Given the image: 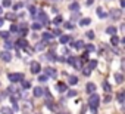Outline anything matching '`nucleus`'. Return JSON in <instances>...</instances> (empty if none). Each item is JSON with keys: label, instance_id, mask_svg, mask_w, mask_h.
Listing matches in <instances>:
<instances>
[{"label": "nucleus", "instance_id": "nucleus-14", "mask_svg": "<svg viewBox=\"0 0 125 114\" xmlns=\"http://www.w3.org/2000/svg\"><path fill=\"white\" fill-rule=\"evenodd\" d=\"M115 80H116V83H122L124 82V76L121 73H116L115 74Z\"/></svg>", "mask_w": 125, "mask_h": 114}, {"label": "nucleus", "instance_id": "nucleus-26", "mask_svg": "<svg viewBox=\"0 0 125 114\" xmlns=\"http://www.w3.org/2000/svg\"><path fill=\"white\" fill-rule=\"evenodd\" d=\"M103 89H104L106 92H110V90H112V87H110V85H109L107 82H104V83H103Z\"/></svg>", "mask_w": 125, "mask_h": 114}, {"label": "nucleus", "instance_id": "nucleus-6", "mask_svg": "<svg viewBox=\"0 0 125 114\" xmlns=\"http://www.w3.org/2000/svg\"><path fill=\"white\" fill-rule=\"evenodd\" d=\"M34 18H37L41 24H47L49 22V19H47V15L44 14V12H38V15L37 16H34Z\"/></svg>", "mask_w": 125, "mask_h": 114}, {"label": "nucleus", "instance_id": "nucleus-24", "mask_svg": "<svg viewBox=\"0 0 125 114\" xmlns=\"http://www.w3.org/2000/svg\"><path fill=\"white\" fill-rule=\"evenodd\" d=\"M75 62H77V58H75V56H69V58H68V64L75 65Z\"/></svg>", "mask_w": 125, "mask_h": 114}, {"label": "nucleus", "instance_id": "nucleus-46", "mask_svg": "<svg viewBox=\"0 0 125 114\" xmlns=\"http://www.w3.org/2000/svg\"><path fill=\"white\" fill-rule=\"evenodd\" d=\"M27 33H28V30H27V28H22V30H21V34H22V36H25Z\"/></svg>", "mask_w": 125, "mask_h": 114}, {"label": "nucleus", "instance_id": "nucleus-45", "mask_svg": "<svg viewBox=\"0 0 125 114\" xmlns=\"http://www.w3.org/2000/svg\"><path fill=\"white\" fill-rule=\"evenodd\" d=\"M5 47H6V49H10V47H12V43H10V42H6V43H5Z\"/></svg>", "mask_w": 125, "mask_h": 114}, {"label": "nucleus", "instance_id": "nucleus-48", "mask_svg": "<svg viewBox=\"0 0 125 114\" xmlns=\"http://www.w3.org/2000/svg\"><path fill=\"white\" fill-rule=\"evenodd\" d=\"M121 8H125V0H121Z\"/></svg>", "mask_w": 125, "mask_h": 114}, {"label": "nucleus", "instance_id": "nucleus-13", "mask_svg": "<svg viewBox=\"0 0 125 114\" xmlns=\"http://www.w3.org/2000/svg\"><path fill=\"white\" fill-rule=\"evenodd\" d=\"M52 39H53L52 33H43V40H46V42H50Z\"/></svg>", "mask_w": 125, "mask_h": 114}, {"label": "nucleus", "instance_id": "nucleus-28", "mask_svg": "<svg viewBox=\"0 0 125 114\" xmlns=\"http://www.w3.org/2000/svg\"><path fill=\"white\" fill-rule=\"evenodd\" d=\"M52 36H53V37H54V36H59V37H60V36H62V33H60V30H59V28H54V30H53V33H52Z\"/></svg>", "mask_w": 125, "mask_h": 114}, {"label": "nucleus", "instance_id": "nucleus-3", "mask_svg": "<svg viewBox=\"0 0 125 114\" xmlns=\"http://www.w3.org/2000/svg\"><path fill=\"white\" fill-rule=\"evenodd\" d=\"M44 76L46 77H56V70L54 68H52V67H46L44 68Z\"/></svg>", "mask_w": 125, "mask_h": 114}, {"label": "nucleus", "instance_id": "nucleus-21", "mask_svg": "<svg viewBox=\"0 0 125 114\" xmlns=\"http://www.w3.org/2000/svg\"><path fill=\"white\" fill-rule=\"evenodd\" d=\"M72 44H74L77 49H81V47H84V43H83L81 40H80V42H72Z\"/></svg>", "mask_w": 125, "mask_h": 114}, {"label": "nucleus", "instance_id": "nucleus-41", "mask_svg": "<svg viewBox=\"0 0 125 114\" xmlns=\"http://www.w3.org/2000/svg\"><path fill=\"white\" fill-rule=\"evenodd\" d=\"M75 95H77L75 90H69V92H68V96H69V98H72V96H75Z\"/></svg>", "mask_w": 125, "mask_h": 114}, {"label": "nucleus", "instance_id": "nucleus-37", "mask_svg": "<svg viewBox=\"0 0 125 114\" xmlns=\"http://www.w3.org/2000/svg\"><path fill=\"white\" fill-rule=\"evenodd\" d=\"M118 101L119 102H124V92H119L118 93Z\"/></svg>", "mask_w": 125, "mask_h": 114}, {"label": "nucleus", "instance_id": "nucleus-38", "mask_svg": "<svg viewBox=\"0 0 125 114\" xmlns=\"http://www.w3.org/2000/svg\"><path fill=\"white\" fill-rule=\"evenodd\" d=\"M85 36H87L88 39H94V33H93V31H87V34H85Z\"/></svg>", "mask_w": 125, "mask_h": 114}, {"label": "nucleus", "instance_id": "nucleus-47", "mask_svg": "<svg viewBox=\"0 0 125 114\" xmlns=\"http://www.w3.org/2000/svg\"><path fill=\"white\" fill-rule=\"evenodd\" d=\"M93 3H94V0H87V5H88V6L93 5Z\"/></svg>", "mask_w": 125, "mask_h": 114}, {"label": "nucleus", "instance_id": "nucleus-2", "mask_svg": "<svg viewBox=\"0 0 125 114\" xmlns=\"http://www.w3.org/2000/svg\"><path fill=\"white\" fill-rule=\"evenodd\" d=\"M8 77H9V80L13 82V83H16V82H22V80H24V74H21V73H12V74H9Z\"/></svg>", "mask_w": 125, "mask_h": 114}, {"label": "nucleus", "instance_id": "nucleus-29", "mask_svg": "<svg viewBox=\"0 0 125 114\" xmlns=\"http://www.w3.org/2000/svg\"><path fill=\"white\" fill-rule=\"evenodd\" d=\"M118 42H119L118 36H112V39H110V43H112V44H118Z\"/></svg>", "mask_w": 125, "mask_h": 114}, {"label": "nucleus", "instance_id": "nucleus-9", "mask_svg": "<svg viewBox=\"0 0 125 114\" xmlns=\"http://www.w3.org/2000/svg\"><path fill=\"white\" fill-rule=\"evenodd\" d=\"M16 46H18V47H27V46H28V42H27L25 39H19L18 43H16Z\"/></svg>", "mask_w": 125, "mask_h": 114}, {"label": "nucleus", "instance_id": "nucleus-31", "mask_svg": "<svg viewBox=\"0 0 125 114\" xmlns=\"http://www.w3.org/2000/svg\"><path fill=\"white\" fill-rule=\"evenodd\" d=\"M85 49H87V52H94V50H96L94 44H87V46H85Z\"/></svg>", "mask_w": 125, "mask_h": 114}, {"label": "nucleus", "instance_id": "nucleus-36", "mask_svg": "<svg viewBox=\"0 0 125 114\" xmlns=\"http://www.w3.org/2000/svg\"><path fill=\"white\" fill-rule=\"evenodd\" d=\"M0 37H3V39H9V33H6V31H2V33H0Z\"/></svg>", "mask_w": 125, "mask_h": 114}, {"label": "nucleus", "instance_id": "nucleus-8", "mask_svg": "<svg viewBox=\"0 0 125 114\" xmlns=\"http://www.w3.org/2000/svg\"><path fill=\"white\" fill-rule=\"evenodd\" d=\"M43 93H44V89L43 87H34V96L40 98V96H43Z\"/></svg>", "mask_w": 125, "mask_h": 114}, {"label": "nucleus", "instance_id": "nucleus-22", "mask_svg": "<svg viewBox=\"0 0 125 114\" xmlns=\"http://www.w3.org/2000/svg\"><path fill=\"white\" fill-rule=\"evenodd\" d=\"M90 24V18H83L80 21V25H88Z\"/></svg>", "mask_w": 125, "mask_h": 114}, {"label": "nucleus", "instance_id": "nucleus-4", "mask_svg": "<svg viewBox=\"0 0 125 114\" xmlns=\"http://www.w3.org/2000/svg\"><path fill=\"white\" fill-rule=\"evenodd\" d=\"M0 58H2V61H5V62H9L12 59V53L9 50H5V52L0 53Z\"/></svg>", "mask_w": 125, "mask_h": 114}, {"label": "nucleus", "instance_id": "nucleus-32", "mask_svg": "<svg viewBox=\"0 0 125 114\" xmlns=\"http://www.w3.org/2000/svg\"><path fill=\"white\" fill-rule=\"evenodd\" d=\"M30 86H31V83H30V82L22 80V87H24V89H30Z\"/></svg>", "mask_w": 125, "mask_h": 114}, {"label": "nucleus", "instance_id": "nucleus-35", "mask_svg": "<svg viewBox=\"0 0 125 114\" xmlns=\"http://www.w3.org/2000/svg\"><path fill=\"white\" fill-rule=\"evenodd\" d=\"M5 8H9L10 5H12V2H10V0H3V3H2Z\"/></svg>", "mask_w": 125, "mask_h": 114}, {"label": "nucleus", "instance_id": "nucleus-44", "mask_svg": "<svg viewBox=\"0 0 125 114\" xmlns=\"http://www.w3.org/2000/svg\"><path fill=\"white\" fill-rule=\"evenodd\" d=\"M10 31H12V33H16V31H18V27H16V25H12V27H10Z\"/></svg>", "mask_w": 125, "mask_h": 114}, {"label": "nucleus", "instance_id": "nucleus-17", "mask_svg": "<svg viewBox=\"0 0 125 114\" xmlns=\"http://www.w3.org/2000/svg\"><path fill=\"white\" fill-rule=\"evenodd\" d=\"M87 64H88V68H90V70H94V68L97 67V61H96V59H93V61H90V62H87Z\"/></svg>", "mask_w": 125, "mask_h": 114}, {"label": "nucleus", "instance_id": "nucleus-33", "mask_svg": "<svg viewBox=\"0 0 125 114\" xmlns=\"http://www.w3.org/2000/svg\"><path fill=\"white\" fill-rule=\"evenodd\" d=\"M22 6H24V3H21V2H18V3H15V5H13V9H15V11H18V9H21Z\"/></svg>", "mask_w": 125, "mask_h": 114}, {"label": "nucleus", "instance_id": "nucleus-5", "mask_svg": "<svg viewBox=\"0 0 125 114\" xmlns=\"http://www.w3.org/2000/svg\"><path fill=\"white\" fill-rule=\"evenodd\" d=\"M110 16H112L113 19H121L122 11H121V9H112V11H110Z\"/></svg>", "mask_w": 125, "mask_h": 114}, {"label": "nucleus", "instance_id": "nucleus-19", "mask_svg": "<svg viewBox=\"0 0 125 114\" xmlns=\"http://www.w3.org/2000/svg\"><path fill=\"white\" fill-rule=\"evenodd\" d=\"M57 89H59V92H65L66 90V85L65 83H59L57 85Z\"/></svg>", "mask_w": 125, "mask_h": 114}, {"label": "nucleus", "instance_id": "nucleus-25", "mask_svg": "<svg viewBox=\"0 0 125 114\" xmlns=\"http://www.w3.org/2000/svg\"><path fill=\"white\" fill-rule=\"evenodd\" d=\"M6 19L15 21V19H16V15H15V14H6Z\"/></svg>", "mask_w": 125, "mask_h": 114}, {"label": "nucleus", "instance_id": "nucleus-34", "mask_svg": "<svg viewBox=\"0 0 125 114\" xmlns=\"http://www.w3.org/2000/svg\"><path fill=\"white\" fill-rule=\"evenodd\" d=\"M83 73H84V76H90L91 74V70L88 67H85V68H83Z\"/></svg>", "mask_w": 125, "mask_h": 114}, {"label": "nucleus", "instance_id": "nucleus-51", "mask_svg": "<svg viewBox=\"0 0 125 114\" xmlns=\"http://www.w3.org/2000/svg\"><path fill=\"white\" fill-rule=\"evenodd\" d=\"M0 12H2V6H0Z\"/></svg>", "mask_w": 125, "mask_h": 114}, {"label": "nucleus", "instance_id": "nucleus-10", "mask_svg": "<svg viewBox=\"0 0 125 114\" xmlns=\"http://www.w3.org/2000/svg\"><path fill=\"white\" fill-rule=\"evenodd\" d=\"M97 15H99V18H102V19H104V18H107V14L102 9V8H99L97 9Z\"/></svg>", "mask_w": 125, "mask_h": 114}, {"label": "nucleus", "instance_id": "nucleus-23", "mask_svg": "<svg viewBox=\"0 0 125 114\" xmlns=\"http://www.w3.org/2000/svg\"><path fill=\"white\" fill-rule=\"evenodd\" d=\"M31 28H32V30H34V31H38V30H40V28H41V24H40V22H34V24H32V27H31Z\"/></svg>", "mask_w": 125, "mask_h": 114}, {"label": "nucleus", "instance_id": "nucleus-1", "mask_svg": "<svg viewBox=\"0 0 125 114\" xmlns=\"http://www.w3.org/2000/svg\"><path fill=\"white\" fill-rule=\"evenodd\" d=\"M99 104H100V96L99 95H96V93H93L91 96H90V99H88V105H90V108H91V113L93 114H96L97 111V107H99Z\"/></svg>", "mask_w": 125, "mask_h": 114}, {"label": "nucleus", "instance_id": "nucleus-30", "mask_svg": "<svg viewBox=\"0 0 125 114\" xmlns=\"http://www.w3.org/2000/svg\"><path fill=\"white\" fill-rule=\"evenodd\" d=\"M46 47V43H38L37 46H35V50H43Z\"/></svg>", "mask_w": 125, "mask_h": 114}, {"label": "nucleus", "instance_id": "nucleus-27", "mask_svg": "<svg viewBox=\"0 0 125 114\" xmlns=\"http://www.w3.org/2000/svg\"><path fill=\"white\" fill-rule=\"evenodd\" d=\"M2 113H3V114H13V113H12V110H10V108H8V107H3V108H2Z\"/></svg>", "mask_w": 125, "mask_h": 114}, {"label": "nucleus", "instance_id": "nucleus-7", "mask_svg": "<svg viewBox=\"0 0 125 114\" xmlns=\"http://www.w3.org/2000/svg\"><path fill=\"white\" fill-rule=\"evenodd\" d=\"M40 70H41V65L38 62H31V73L37 74V73H40Z\"/></svg>", "mask_w": 125, "mask_h": 114}, {"label": "nucleus", "instance_id": "nucleus-40", "mask_svg": "<svg viewBox=\"0 0 125 114\" xmlns=\"http://www.w3.org/2000/svg\"><path fill=\"white\" fill-rule=\"evenodd\" d=\"M65 27L71 30V28H74V24H72V22H65Z\"/></svg>", "mask_w": 125, "mask_h": 114}, {"label": "nucleus", "instance_id": "nucleus-39", "mask_svg": "<svg viewBox=\"0 0 125 114\" xmlns=\"http://www.w3.org/2000/svg\"><path fill=\"white\" fill-rule=\"evenodd\" d=\"M38 80H40L41 83H46V82H47V77H46V76H40V77H38Z\"/></svg>", "mask_w": 125, "mask_h": 114}, {"label": "nucleus", "instance_id": "nucleus-20", "mask_svg": "<svg viewBox=\"0 0 125 114\" xmlns=\"http://www.w3.org/2000/svg\"><path fill=\"white\" fill-rule=\"evenodd\" d=\"M69 9L74 11V12H75V11H80V5H78V3H72V5H69Z\"/></svg>", "mask_w": 125, "mask_h": 114}, {"label": "nucleus", "instance_id": "nucleus-12", "mask_svg": "<svg viewBox=\"0 0 125 114\" xmlns=\"http://www.w3.org/2000/svg\"><path fill=\"white\" fill-rule=\"evenodd\" d=\"M85 90H87L88 93H94V90H96V85H94V83H88Z\"/></svg>", "mask_w": 125, "mask_h": 114}, {"label": "nucleus", "instance_id": "nucleus-50", "mask_svg": "<svg viewBox=\"0 0 125 114\" xmlns=\"http://www.w3.org/2000/svg\"><path fill=\"white\" fill-rule=\"evenodd\" d=\"M2 25H3V19H2V18H0V27H2Z\"/></svg>", "mask_w": 125, "mask_h": 114}, {"label": "nucleus", "instance_id": "nucleus-43", "mask_svg": "<svg viewBox=\"0 0 125 114\" xmlns=\"http://www.w3.org/2000/svg\"><path fill=\"white\" fill-rule=\"evenodd\" d=\"M60 22H62V18L60 16H56L54 18V24H60Z\"/></svg>", "mask_w": 125, "mask_h": 114}, {"label": "nucleus", "instance_id": "nucleus-16", "mask_svg": "<svg viewBox=\"0 0 125 114\" xmlns=\"http://www.w3.org/2000/svg\"><path fill=\"white\" fill-rule=\"evenodd\" d=\"M106 33L110 34V36H116V28H115V27H109V28L106 30Z\"/></svg>", "mask_w": 125, "mask_h": 114}, {"label": "nucleus", "instance_id": "nucleus-11", "mask_svg": "<svg viewBox=\"0 0 125 114\" xmlns=\"http://www.w3.org/2000/svg\"><path fill=\"white\" fill-rule=\"evenodd\" d=\"M68 83H69V85H77V83H78V77H75V76H68Z\"/></svg>", "mask_w": 125, "mask_h": 114}, {"label": "nucleus", "instance_id": "nucleus-15", "mask_svg": "<svg viewBox=\"0 0 125 114\" xmlns=\"http://www.w3.org/2000/svg\"><path fill=\"white\" fill-rule=\"evenodd\" d=\"M69 40H71V37H69V36H60V43H62V44L68 43Z\"/></svg>", "mask_w": 125, "mask_h": 114}, {"label": "nucleus", "instance_id": "nucleus-18", "mask_svg": "<svg viewBox=\"0 0 125 114\" xmlns=\"http://www.w3.org/2000/svg\"><path fill=\"white\" fill-rule=\"evenodd\" d=\"M8 92H9V93H12V95H13V93H16V95H19V92H18V89H16L15 86H9V89H8Z\"/></svg>", "mask_w": 125, "mask_h": 114}, {"label": "nucleus", "instance_id": "nucleus-49", "mask_svg": "<svg viewBox=\"0 0 125 114\" xmlns=\"http://www.w3.org/2000/svg\"><path fill=\"white\" fill-rule=\"evenodd\" d=\"M109 101H110V96H109V95H107V96H106V98H104V102H109Z\"/></svg>", "mask_w": 125, "mask_h": 114}, {"label": "nucleus", "instance_id": "nucleus-42", "mask_svg": "<svg viewBox=\"0 0 125 114\" xmlns=\"http://www.w3.org/2000/svg\"><path fill=\"white\" fill-rule=\"evenodd\" d=\"M30 14H31V15H34V14H35V8H34V6H31V5H30Z\"/></svg>", "mask_w": 125, "mask_h": 114}]
</instances>
